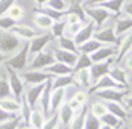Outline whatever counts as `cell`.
Segmentation results:
<instances>
[{
  "label": "cell",
  "instance_id": "obj_1",
  "mask_svg": "<svg viewBox=\"0 0 132 129\" xmlns=\"http://www.w3.org/2000/svg\"><path fill=\"white\" fill-rule=\"evenodd\" d=\"M23 41L12 32H0V53L8 59L23 47Z\"/></svg>",
  "mask_w": 132,
  "mask_h": 129
},
{
  "label": "cell",
  "instance_id": "obj_2",
  "mask_svg": "<svg viewBox=\"0 0 132 129\" xmlns=\"http://www.w3.org/2000/svg\"><path fill=\"white\" fill-rule=\"evenodd\" d=\"M29 64H30L29 43H24V44H23V47L17 52L15 55H12L11 58H8V59L5 61V64H3V65H6V67H9V68L15 70V71L21 73V71H24V70L29 68Z\"/></svg>",
  "mask_w": 132,
  "mask_h": 129
},
{
  "label": "cell",
  "instance_id": "obj_3",
  "mask_svg": "<svg viewBox=\"0 0 132 129\" xmlns=\"http://www.w3.org/2000/svg\"><path fill=\"white\" fill-rule=\"evenodd\" d=\"M84 14H85V17H87L91 23H94L96 30L102 29V27L105 26L106 21L112 17V14L108 12L103 8H100V6H90V5L84 6Z\"/></svg>",
  "mask_w": 132,
  "mask_h": 129
},
{
  "label": "cell",
  "instance_id": "obj_4",
  "mask_svg": "<svg viewBox=\"0 0 132 129\" xmlns=\"http://www.w3.org/2000/svg\"><path fill=\"white\" fill-rule=\"evenodd\" d=\"M5 68H6V73H8V77H9V85H11L12 97L17 99V100H21L24 97V88H26V85H24V82L21 79V75L18 71L12 70V68L6 67V65H5Z\"/></svg>",
  "mask_w": 132,
  "mask_h": 129
},
{
  "label": "cell",
  "instance_id": "obj_5",
  "mask_svg": "<svg viewBox=\"0 0 132 129\" xmlns=\"http://www.w3.org/2000/svg\"><path fill=\"white\" fill-rule=\"evenodd\" d=\"M55 38L52 37L50 32H44V34H38L34 39L29 41V55H30V61L35 55H38L40 52L46 50L49 47V44H52Z\"/></svg>",
  "mask_w": 132,
  "mask_h": 129
},
{
  "label": "cell",
  "instance_id": "obj_6",
  "mask_svg": "<svg viewBox=\"0 0 132 129\" xmlns=\"http://www.w3.org/2000/svg\"><path fill=\"white\" fill-rule=\"evenodd\" d=\"M55 55H53V50H43L40 52L38 55H35L29 64V68L30 70H46L47 67L55 62Z\"/></svg>",
  "mask_w": 132,
  "mask_h": 129
},
{
  "label": "cell",
  "instance_id": "obj_7",
  "mask_svg": "<svg viewBox=\"0 0 132 129\" xmlns=\"http://www.w3.org/2000/svg\"><path fill=\"white\" fill-rule=\"evenodd\" d=\"M20 75H21V79H23L24 85H40V84H46V82H49L52 79L43 70H30V68H27L24 71H21Z\"/></svg>",
  "mask_w": 132,
  "mask_h": 129
},
{
  "label": "cell",
  "instance_id": "obj_8",
  "mask_svg": "<svg viewBox=\"0 0 132 129\" xmlns=\"http://www.w3.org/2000/svg\"><path fill=\"white\" fill-rule=\"evenodd\" d=\"M94 39H97L100 44L103 46H114V47H119L120 44V38L116 35L114 32V27H102L99 30L94 32Z\"/></svg>",
  "mask_w": 132,
  "mask_h": 129
},
{
  "label": "cell",
  "instance_id": "obj_9",
  "mask_svg": "<svg viewBox=\"0 0 132 129\" xmlns=\"http://www.w3.org/2000/svg\"><path fill=\"white\" fill-rule=\"evenodd\" d=\"M129 93V88H121V90H102V91H96L91 93L94 94L97 99L103 100V102H117L121 103L125 96Z\"/></svg>",
  "mask_w": 132,
  "mask_h": 129
},
{
  "label": "cell",
  "instance_id": "obj_10",
  "mask_svg": "<svg viewBox=\"0 0 132 129\" xmlns=\"http://www.w3.org/2000/svg\"><path fill=\"white\" fill-rule=\"evenodd\" d=\"M112 65H114V59H108V61H102V62H93L91 68H90L93 82L96 84L100 77L109 75V71H111Z\"/></svg>",
  "mask_w": 132,
  "mask_h": 129
},
{
  "label": "cell",
  "instance_id": "obj_11",
  "mask_svg": "<svg viewBox=\"0 0 132 129\" xmlns=\"http://www.w3.org/2000/svg\"><path fill=\"white\" fill-rule=\"evenodd\" d=\"M131 52H132V30L129 34H126L125 38L120 41L119 49H117V55H116V58H114V64L120 65L123 62V59H125Z\"/></svg>",
  "mask_w": 132,
  "mask_h": 129
},
{
  "label": "cell",
  "instance_id": "obj_12",
  "mask_svg": "<svg viewBox=\"0 0 132 129\" xmlns=\"http://www.w3.org/2000/svg\"><path fill=\"white\" fill-rule=\"evenodd\" d=\"M11 32H12L14 35H17L23 43H29L30 39H34L37 35H38V32H37L35 27L27 26V25H21V23H17V25L12 27Z\"/></svg>",
  "mask_w": 132,
  "mask_h": 129
},
{
  "label": "cell",
  "instance_id": "obj_13",
  "mask_svg": "<svg viewBox=\"0 0 132 129\" xmlns=\"http://www.w3.org/2000/svg\"><path fill=\"white\" fill-rule=\"evenodd\" d=\"M73 79H75V84L78 88L90 91L91 87L94 85L91 79V73H90V68L87 70H79V71H73Z\"/></svg>",
  "mask_w": 132,
  "mask_h": 129
},
{
  "label": "cell",
  "instance_id": "obj_14",
  "mask_svg": "<svg viewBox=\"0 0 132 129\" xmlns=\"http://www.w3.org/2000/svg\"><path fill=\"white\" fill-rule=\"evenodd\" d=\"M47 84V82H46ZM46 84H40V85H26L24 88V99L27 100V103L32 106V108H37L38 100L41 97V93L44 90Z\"/></svg>",
  "mask_w": 132,
  "mask_h": 129
},
{
  "label": "cell",
  "instance_id": "obj_15",
  "mask_svg": "<svg viewBox=\"0 0 132 129\" xmlns=\"http://www.w3.org/2000/svg\"><path fill=\"white\" fill-rule=\"evenodd\" d=\"M116 55H117V47H114V46H102L94 53H91L90 58H91L93 62H102V61H108V59H114Z\"/></svg>",
  "mask_w": 132,
  "mask_h": 129
},
{
  "label": "cell",
  "instance_id": "obj_16",
  "mask_svg": "<svg viewBox=\"0 0 132 129\" xmlns=\"http://www.w3.org/2000/svg\"><path fill=\"white\" fill-rule=\"evenodd\" d=\"M50 94H52V84H50V80H49V82L46 84L43 93H41V97H40V100H38V105H37V108H38L46 117L52 116V111H50Z\"/></svg>",
  "mask_w": 132,
  "mask_h": 129
},
{
  "label": "cell",
  "instance_id": "obj_17",
  "mask_svg": "<svg viewBox=\"0 0 132 129\" xmlns=\"http://www.w3.org/2000/svg\"><path fill=\"white\" fill-rule=\"evenodd\" d=\"M121 88H125V87L119 85L109 75H106V76L100 77L91 87V90L88 91V93H96V91H102V90H121Z\"/></svg>",
  "mask_w": 132,
  "mask_h": 129
},
{
  "label": "cell",
  "instance_id": "obj_18",
  "mask_svg": "<svg viewBox=\"0 0 132 129\" xmlns=\"http://www.w3.org/2000/svg\"><path fill=\"white\" fill-rule=\"evenodd\" d=\"M94 32H96V26H94V23H91V21L88 20L85 25L82 26V29L78 32V35L73 38L75 44H76V46H80V44H84L85 41L91 39L93 37H94Z\"/></svg>",
  "mask_w": 132,
  "mask_h": 129
},
{
  "label": "cell",
  "instance_id": "obj_19",
  "mask_svg": "<svg viewBox=\"0 0 132 129\" xmlns=\"http://www.w3.org/2000/svg\"><path fill=\"white\" fill-rule=\"evenodd\" d=\"M53 55H55V59L61 64H65L68 67H75L76 64V59H78V55L79 53H73V52H67V50H62V49H53Z\"/></svg>",
  "mask_w": 132,
  "mask_h": 129
},
{
  "label": "cell",
  "instance_id": "obj_20",
  "mask_svg": "<svg viewBox=\"0 0 132 129\" xmlns=\"http://www.w3.org/2000/svg\"><path fill=\"white\" fill-rule=\"evenodd\" d=\"M50 84H52V90H68V88L76 87L75 79H73V73H71V75H67V76L52 77V79H50ZM76 88H78V87H76Z\"/></svg>",
  "mask_w": 132,
  "mask_h": 129
},
{
  "label": "cell",
  "instance_id": "obj_21",
  "mask_svg": "<svg viewBox=\"0 0 132 129\" xmlns=\"http://www.w3.org/2000/svg\"><path fill=\"white\" fill-rule=\"evenodd\" d=\"M109 76L112 77L119 85L125 87V88H129V75H128V70H125L123 67L112 65V68L109 71Z\"/></svg>",
  "mask_w": 132,
  "mask_h": 129
},
{
  "label": "cell",
  "instance_id": "obj_22",
  "mask_svg": "<svg viewBox=\"0 0 132 129\" xmlns=\"http://www.w3.org/2000/svg\"><path fill=\"white\" fill-rule=\"evenodd\" d=\"M43 71H46L50 77H58V76H67V75H71V73H73V68L68 67V65H65V64H61V62L55 61L50 67H47V68L43 70Z\"/></svg>",
  "mask_w": 132,
  "mask_h": 129
},
{
  "label": "cell",
  "instance_id": "obj_23",
  "mask_svg": "<svg viewBox=\"0 0 132 129\" xmlns=\"http://www.w3.org/2000/svg\"><path fill=\"white\" fill-rule=\"evenodd\" d=\"M67 102V90H52L50 94V111L56 112Z\"/></svg>",
  "mask_w": 132,
  "mask_h": 129
},
{
  "label": "cell",
  "instance_id": "obj_24",
  "mask_svg": "<svg viewBox=\"0 0 132 129\" xmlns=\"http://www.w3.org/2000/svg\"><path fill=\"white\" fill-rule=\"evenodd\" d=\"M106 103V109L109 114L116 116L117 118H120L121 122H126L129 117V111L123 106V103H117V102H105Z\"/></svg>",
  "mask_w": 132,
  "mask_h": 129
},
{
  "label": "cell",
  "instance_id": "obj_25",
  "mask_svg": "<svg viewBox=\"0 0 132 129\" xmlns=\"http://www.w3.org/2000/svg\"><path fill=\"white\" fill-rule=\"evenodd\" d=\"M132 30V18L129 17H120L116 20V25H114V32L117 37H121V35H126Z\"/></svg>",
  "mask_w": 132,
  "mask_h": 129
},
{
  "label": "cell",
  "instance_id": "obj_26",
  "mask_svg": "<svg viewBox=\"0 0 132 129\" xmlns=\"http://www.w3.org/2000/svg\"><path fill=\"white\" fill-rule=\"evenodd\" d=\"M56 114L59 117V123H61V126L62 128H67L68 125H70V122L73 120V117H75V111L70 108V105L68 103H64L58 111H56Z\"/></svg>",
  "mask_w": 132,
  "mask_h": 129
},
{
  "label": "cell",
  "instance_id": "obj_27",
  "mask_svg": "<svg viewBox=\"0 0 132 129\" xmlns=\"http://www.w3.org/2000/svg\"><path fill=\"white\" fill-rule=\"evenodd\" d=\"M12 96L11 93V85H9V77L6 73V68L5 65L0 67V99H5V97H9Z\"/></svg>",
  "mask_w": 132,
  "mask_h": 129
},
{
  "label": "cell",
  "instance_id": "obj_28",
  "mask_svg": "<svg viewBox=\"0 0 132 129\" xmlns=\"http://www.w3.org/2000/svg\"><path fill=\"white\" fill-rule=\"evenodd\" d=\"M0 108L5 109V111L9 112V114L18 116V111H20V100L14 99L12 96L5 97V99H0Z\"/></svg>",
  "mask_w": 132,
  "mask_h": 129
},
{
  "label": "cell",
  "instance_id": "obj_29",
  "mask_svg": "<svg viewBox=\"0 0 132 129\" xmlns=\"http://www.w3.org/2000/svg\"><path fill=\"white\" fill-rule=\"evenodd\" d=\"M46 118L47 117L44 116L38 108H34L32 112H30V117H29V125L27 126H30L32 129H43L44 123H46Z\"/></svg>",
  "mask_w": 132,
  "mask_h": 129
},
{
  "label": "cell",
  "instance_id": "obj_30",
  "mask_svg": "<svg viewBox=\"0 0 132 129\" xmlns=\"http://www.w3.org/2000/svg\"><path fill=\"white\" fill-rule=\"evenodd\" d=\"M87 116H88V106H84L79 112H76V114H75L73 120L70 122V125H68L67 128H68V129H84Z\"/></svg>",
  "mask_w": 132,
  "mask_h": 129
},
{
  "label": "cell",
  "instance_id": "obj_31",
  "mask_svg": "<svg viewBox=\"0 0 132 129\" xmlns=\"http://www.w3.org/2000/svg\"><path fill=\"white\" fill-rule=\"evenodd\" d=\"M53 23H55V21L50 20L47 15H44V14L35 11V15H34V25L37 26V29H40V30H50Z\"/></svg>",
  "mask_w": 132,
  "mask_h": 129
},
{
  "label": "cell",
  "instance_id": "obj_32",
  "mask_svg": "<svg viewBox=\"0 0 132 129\" xmlns=\"http://www.w3.org/2000/svg\"><path fill=\"white\" fill-rule=\"evenodd\" d=\"M106 112H108L106 103L103 102V100H100V99H97V100H94V102H91L88 105V114H91L93 117L102 118Z\"/></svg>",
  "mask_w": 132,
  "mask_h": 129
},
{
  "label": "cell",
  "instance_id": "obj_33",
  "mask_svg": "<svg viewBox=\"0 0 132 129\" xmlns=\"http://www.w3.org/2000/svg\"><path fill=\"white\" fill-rule=\"evenodd\" d=\"M128 0H108L105 3L99 5L100 8L106 9L108 12H111L112 15H120L121 14V9H123V5L126 3Z\"/></svg>",
  "mask_w": 132,
  "mask_h": 129
},
{
  "label": "cell",
  "instance_id": "obj_34",
  "mask_svg": "<svg viewBox=\"0 0 132 129\" xmlns=\"http://www.w3.org/2000/svg\"><path fill=\"white\" fill-rule=\"evenodd\" d=\"M55 41H56V47L58 49H62V50H67V52H73V53H79L78 52V46L75 44L73 38H68L65 35H62V37H59Z\"/></svg>",
  "mask_w": 132,
  "mask_h": 129
},
{
  "label": "cell",
  "instance_id": "obj_35",
  "mask_svg": "<svg viewBox=\"0 0 132 129\" xmlns=\"http://www.w3.org/2000/svg\"><path fill=\"white\" fill-rule=\"evenodd\" d=\"M32 106L27 103V100L23 97L20 100V111H18V118L21 122V125H29V117H30V112H32Z\"/></svg>",
  "mask_w": 132,
  "mask_h": 129
},
{
  "label": "cell",
  "instance_id": "obj_36",
  "mask_svg": "<svg viewBox=\"0 0 132 129\" xmlns=\"http://www.w3.org/2000/svg\"><path fill=\"white\" fill-rule=\"evenodd\" d=\"M103 44H100L97 39H94V38H91V39H88V41H85L84 44H80V46H78V52L79 53H85V55H91V53H94V52L97 50V49H100Z\"/></svg>",
  "mask_w": 132,
  "mask_h": 129
},
{
  "label": "cell",
  "instance_id": "obj_37",
  "mask_svg": "<svg viewBox=\"0 0 132 129\" xmlns=\"http://www.w3.org/2000/svg\"><path fill=\"white\" fill-rule=\"evenodd\" d=\"M11 20H14L15 23H21V20L24 18V15H26V9H24V6L23 5H20V3H15L12 8L8 11L6 14Z\"/></svg>",
  "mask_w": 132,
  "mask_h": 129
},
{
  "label": "cell",
  "instance_id": "obj_38",
  "mask_svg": "<svg viewBox=\"0 0 132 129\" xmlns=\"http://www.w3.org/2000/svg\"><path fill=\"white\" fill-rule=\"evenodd\" d=\"M35 11H38V12L47 15V17H49L50 20H53V21L64 20V18H65V14H67V12H59V11H55V9H52V8H49V6H41V8H37Z\"/></svg>",
  "mask_w": 132,
  "mask_h": 129
},
{
  "label": "cell",
  "instance_id": "obj_39",
  "mask_svg": "<svg viewBox=\"0 0 132 129\" xmlns=\"http://www.w3.org/2000/svg\"><path fill=\"white\" fill-rule=\"evenodd\" d=\"M93 61L91 58L85 53H79L78 55V59H76V64L73 67V71H79V70H87V68H91Z\"/></svg>",
  "mask_w": 132,
  "mask_h": 129
},
{
  "label": "cell",
  "instance_id": "obj_40",
  "mask_svg": "<svg viewBox=\"0 0 132 129\" xmlns=\"http://www.w3.org/2000/svg\"><path fill=\"white\" fill-rule=\"evenodd\" d=\"M100 122H102V125L111 126V128H114V129H121L123 123H125V122H121L120 118H117L116 116H112V114H109V112H106L105 116L100 118Z\"/></svg>",
  "mask_w": 132,
  "mask_h": 129
},
{
  "label": "cell",
  "instance_id": "obj_41",
  "mask_svg": "<svg viewBox=\"0 0 132 129\" xmlns=\"http://www.w3.org/2000/svg\"><path fill=\"white\" fill-rule=\"evenodd\" d=\"M65 27H67V23L65 20H59V21H55L52 26V29H50V34H52V37L55 39H58L59 37H62L64 34H65Z\"/></svg>",
  "mask_w": 132,
  "mask_h": 129
},
{
  "label": "cell",
  "instance_id": "obj_42",
  "mask_svg": "<svg viewBox=\"0 0 132 129\" xmlns=\"http://www.w3.org/2000/svg\"><path fill=\"white\" fill-rule=\"evenodd\" d=\"M46 6L52 8L55 11H59V12H68L70 11V5L67 3V0H49V3Z\"/></svg>",
  "mask_w": 132,
  "mask_h": 129
},
{
  "label": "cell",
  "instance_id": "obj_43",
  "mask_svg": "<svg viewBox=\"0 0 132 129\" xmlns=\"http://www.w3.org/2000/svg\"><path fill=\"white\" fill-rule=\"evenodd\" d=\"M71 97L79 103V105L87 106V103H88V100H90V93H88L87 90H82V88H76L75 94H73Z\"/></svg>",
  "mask_w": 132,
  "mask_h": 129
},
{
  "label": "cell",
  "instance_id": "obj_44",
  "mask_svg": "<svg viewBox=\"0 0 132 129\" xmlns=\"http://www.w3.org/2000/svg\"><path fill=\"white\" fill-rule=\"evenodd\" d=\"M59 128H62V126L59 123V117H58L56 112H53L52 116L47 117L46 118V123L43 126V129H59Z\"/></svg>",
  "mask_w": 132,
  "mask_h": 129
},
{
  "label": "cell",
  "instance_id": "obj_45",
  "mask_svg": "<svg viewBox=\"0 0 132 129\" xmlns=\"http://www.w3.org/2000/svg\"><path fill=\"white\" fill-rule=\"evenodd\" d=\"M85 25V23H82V21H78V23H73V25H67L65 27V37L68 38H75L76 35H78V32H79L80 29H82V26Z\"/></svg>",
  "mask_w": 132,
  "mask_h": 129
},
{
  "label": "cell",
  "instance_id": "obj_46",
  "mask_svg": "<svg viewBox=\"0 0 132 129\" xmlns=\"http://www.w3.org/2000/svg\"><path fill=\"white\" fill-rule=\"evenodd\" d=\"M17 25L14 20H11L8 15H3L0 17V32H9L12 30V27Z\"/></svg>",
  "mask_w": 132,
  "mask_h": 129
},
{
  "label": "cell",
  "instance_id": "obj_47",
  "mask_svg": "<svg viewBox=\"0 0 132 129\" xmlns=\"http://www.w3.org/2000/svg\"><path fill=\"white\" fill-rule=\"evenodd\" d=\"M100 126H102V122H100V118H97V117H93L91 114H88V116H87L84 129H100Z\"/></svg>",
  "mask_w": 132,
  "mask_h": 129
},
{
  "label": "cell",
  "instance_id": "obj_48",
  "mask_svg": "<svg viewBox=\"0 0 132 129\" xmlns=\"http://www.w3.org/2000/svg\"><path fill=\"white\" fill-rule=\"evenodd\" d=\"M20 126H21V122H20L18 116L15 118H11V120H6V122L0 123V129H18Z\"/></svg>",
  "mask_w": 132,
  "mask_h": 129
},
{
  "label": "cell",
  "instance_id": "obj_49",
  "mask_svg": "<svg viewBox=\"0 0 132 129\" xmlns=\"http://www.w3.org/2000/svg\"><path fill=\"white\" fill-rule=\"evenodd\" d=\"M17 3V0H0V17L6 15L8 11Z\"/></svg>",
  "mask_w": 132,
  "mask_h": 129
},
{
  "label": "cell",
  "instance_id": "obj_50",
  "mask_svg": "<svg viewBox=\"0 0 132 129\" xmlns=\"http://www.w3.org/2000/svg\"><path fill=\"white\" fill-rule=\"evenodd\" d=\"M67 103H68V105H70V108H71V109L75 111V114H76V112H79L80 109L84 108V106H82V105H79V103L76 102V100H75L73 97H70V99L67 100Z\"/></svg>",
  "mask_w": 132,
  "mask_h": 129
},
{
  "label": "cell",
  "instance_id": "obj_51",
  "mask_svg": "<svg viewBox=\"0 0 132 129\" xmlns=\"http://www.w3.org/2000/svg\"><path fill=\"white\" fill-rule=\"evenodd\" d=\"M121 12L126 14V17H129V18H132V0L129 2H126L125 5H123V9H121Z\"/></svg>",
  "mask_w": 132,
  "mask_h": 129
},
{
  "label": "cell",
  "instance_id": "obj_52",
  "mask_svg": "<svg viewBox=\"0 0 132 129\" xmlns=\"http://www.w3.org/2000/svg\"><path fill=\"white\" fill-rule=\"evenodd\" d=\"M121 103H123V106H125L128 111H132V94L128 93V94L125 96V99H123V102Z\"/></svg>",
  "mask_w": 132,
  "mask_h": 129
},
{
  "label": "cell",
  "instance_id": "obj_53",
  "mask_svg": "<svg viewBox=\"0 0 132 129\" xmlns=\"http://www.w3.org/2000/svg\"><path fill=\"white\" fill-rule=\"evenodd\" d=\"M17 116H14V114H9V112H6L5 109H2L0 108V123H3V122H6V120H11V118H15Z\"/></svg>",
  "mask_w": 132,
  "mask_h": 129
},
{
  "label": "cell",
  "instance_id": "obj_54",
  "mask_svg": "<svg viewBox=\"0 0 132 129\" xmlns=\"http://www.w3.org/2000/svg\"><path fill=\"white\" fill-rule=\"evenodd\" d=\"M125 67H126L128 70H131V71H132V52L126 56V59H125Z\"/></svg>",
  "mask_w": 132,
  "mask_h": 129
},
{
  "label": "cell",
  "instance_id": "obj_55",
  "mask_svg": "<svg viewBox=\"0 0 132 129\" xmlns=\"http://www.w3.org/2000/svg\"><path fill=\"white\" fill-rule=\"evenodd\" d=\"M105 2H108V0H88V5L90 6H99V5H102Z\"/></svg>",
  "mask_w": 132,
  "mask_h": 129
},
{
  "label": "cell",
  "instance_id": "obj_56",
  "mask_svg": "<svg viewBox=\"0 0 132 129\" xmlns=\"http://www.w3.org/2000/svg\"><path fill=\"white\" fill-rule=\"evenodd\" d=\"M37 5H38V8H41V6H46L47 3H49V0H34Z\"/></svg>",
  "mask_w": 132,
  "mask_h": 129
},
{
  "label": "cell",
  "instance_id": "obj_57",
  "mask_svg": "<svg viewBox=\"0 0 132 129\" xmlns=\"http://www.w3.org/2000/svg\"><path fill=\"white\" fill-rule=\"evenodd\" d=\"M5 61H6V58H5V56H3V55L0 53V67H2V65L5 64Z\"/></svg>",
  "mask_w": 132,
  "mask_h": 129
},
{
  "label": "cell",
  "instance_id": "obj_58",
  "mask_svg": "<svg viewBox=\"0 0 132 129\" xmlns=\"http://www.w3.org/2000/svg\"><path fill=\"white\" fill-rule=\"evenodd\" d=\"M18 129H32V128H30V126H26V125H21Z\"/></svg>",
  "mask_w": 132,
  "mask_h": 129
},
{
  "label": "cell",
  "instance_id": "obj_59",
  "mask_svg": "<svg viewBox=\"0 0 132 129\" xmlns=\"http://www.w3.org/2000/svg\"><path fill=\"white\" fill-rule=\"evenodd\" d=\"M100 129H114V128H111V126H106V125H102V126H100Z\"/></svg>",
  "mask_w": 132,
  "mask_h": 129
},
{
  "label": "cell",
  "instance_id": "obj_60",
  "mask_svg": "<svg viewBox=\"0 0 132 129\" xmlns=\"http://www.w3.org/2000/svg\"><path fill=\"white\" fill-rule=\"evenodd\" d=\"M131 128H132V120H131Z\"/></svg>",
  "mask_w": 132,
  "mask_h": 129
},
{
  "label": "cell",
  "instance_id": "obj_61",
  "mask_svg": "<svg viewBox=\"0 0 132 129\" xmlns=\"http://www.w3.org/2000/svg\"><path fill=\"white\" fill-rule=\"evenodd\" d=\"M59 129H64V128H59Z\"/></svg>",
  "mask_w": 132,
  "mask_h": 129
},
{
  "label": "cell",
  "instance_id": "obj_62",
  "mask_svg": "<svg viewBox=\"0 0 132 129\" xmlns=\"http://www.w3.org/2000/svg\"><path fill=\"white\" fill-rule=\"evenodd\" d=\"M64 129H65V128H64Z\"/></svg>",
  "mask_w": 132,
  "mask_h": 129
}]
</instances>
